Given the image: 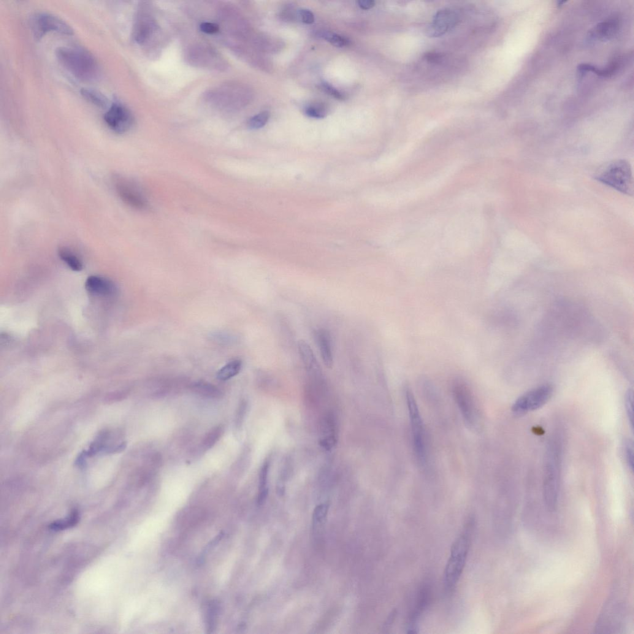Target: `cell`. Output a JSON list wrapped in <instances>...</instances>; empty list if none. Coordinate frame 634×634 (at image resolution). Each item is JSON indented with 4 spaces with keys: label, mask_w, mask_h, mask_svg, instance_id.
Instances as JSON below:
<instances>
[{
    "label": "cell",
    "mask_w": 634,
    "mask_h": 634,
    "mask_svg": "<svg viewBox=\"0 0 634 634\" xmlns=\"http://www.w3.org/2000/svg\"><path fill=\"white\" fill-rule=\"evenodd\" d=\"M562 454V438L559 434H555L549 439L544 459L543 498L550 512L555 511L557 506Z\"/></svg>",
    "instance_id": "cell-1"
},
{
    "label": "cell",
    "mask_w": 634,
    "mask_h": 634,
    "mask_svg": "<svg viewBox=\"0 0 634 634\" xmlns=\"http://www.w3.org/2000/svg\"><path fill=\"white\" fill-rule=\"evenodd\" d=\"M55 53L62 66L77 79L91 82L98 78V63L88 50L79 47H60L56 48Z\"/></svg>",
    "instance_id": "cell-2"
},
{
    "label": "cell",
    "mask_w": 634,
    "mask_h": 634,
    "mask_svg": "<svg viewBox=\"0 0 634 634\" xmlns=\"http://www.w3.org/2000/svg\"><path fill=\"white\" fill-rule=\"evenodd\" d=\"M473 525V521H469L452 545L451 555L444 572V585L447 592H451L455 589L464 570L470 549Z\"/></svg>",
    "instance_id": "cell-3"
},
{
    "label": "cell",
    "mask_w": 634,
    "mask_h": 634,
    "mask_svg": "<svg viewBox=\"0 0 634 634\" xmlns=\"http://www.w3.org/2000/svg\"><path fill=\"white\" fill-rule=\"evenodd\" d=\"M595 179L621 193L632 196L633 179L629 162L624 159L615 160L601 168L596 173Z\"/></svg>",
    "instance_id": "cell-4"
},
{
    "label": "cell",
    "mask_w": 634,
    "mask_h": 634,
    "mask_svg": "<svg viewBox=\"0 0 634 634\" xmlns=\"http://www.w3.org/2000/svg\"><path fill=\"white\" fill-rule=\"evenodd\" d=\"M626 607L621 598L616 594L607 601L596 624L595 632L620 633L626 619Z\"/></svg>",
    "instance_id": "cell-5"
},
{
    "label": "cell",
    "mask_w": 634,
    "mask_h": 634,
    "mask_svg": "<svg viewBox=\"0 0 634 634\" xmlns=\"http://www.w3.org/2000/svg\"><path fill=\"white\" fill-rule=\"evenodd\" d=\"M31 28L37 40L41 39L50 32L72 36L74 32L72 27L66 22L55 15L47 13H38L32 16Z\"/></svg>",
    "instance_id": "cell-6"
},
{
    "label": "cell",
    "mask_w": 634,
    "mask_h": 634,
    "mask_svg": "<svg viewBox=\"0 0 634 634\" xmlns=\"http://www.w3.org/2000/svg\"><path fill=\"white\" fill-rule=\"evenodd\" d=\"M406 402L410 415L412 435L414 451L420 460H423L425 456V432L423 422L420 414L415 398L410 390L406 392Z\"/></svg>",
    "instance_id": "cell-7"
},
{
    "label": "cell",
    "mask_w": 634,
    "mask_h": 634,
    "mask_svg": "<svg viewBox=\"0 0 634 634\" xmlns=\"http://www.w3.org/2000/svg\"><path fill=\"white\" fill-rule=\"evenodd\" d=\"M553 394L551 385H543L522 395L512 406L514 413L522 414L538 410L545 405Z\"/></svg>",
    "instance_id": "cell-8"
},
{
    "label": "cell",
    "mask_w": 634,
    "mask_h": 634,
    "mask_svg": "<svg viewBox=\"0 0 634 634\" xmlns=\"http://www.w3.org/2000/svg\"><path fill=\"white\" fill-rule=\"evenodd\" d=\"M104 119L108 128L118 134H123L132 129L134 118L126 107L119 102L113 103L105 113Z\"/></svg>",
    "instance_id": "cell-9"
},
{
    "label": "cell",
    "mask_w": 634,
    "mask_h": 634,
    "mask_svg": "<svg viewBox=\"0 0 634 634\" xmlns=\"http://www.w3.org/2000/svg\"><path fill=\"white\" fill-rule=\"evenodd\" d=\"M113 182L116 193L121 201L135 209L146 208L147 203L145 198L128 180L120 176H115Z\"/></svg>",
    "instance_id": "cell-10"
},
{
    "label": "cell",
    "mask_w": 634,
    "mask_h": 634,
    "mask_svg": "<svg viewBox=\"0 0 634 634\" xmlns=\"http://www.w3.org/2000/svg\"><path fill=\"white\" fill-rule=\"evenodd\" d=\"M459 21V16L455 11L450 9L440 10L435 15L432 23L427 30L430 37L442 36L454 28Z\"/></svg>",
    "instance_id": "cell-11"
},
{
    "label": "cell",
    "mask_w": 634,
    "mask_h": 634,
    "mask_svg": "<svg viewBox=\"0 0 634 634\" xmlns=\"http://www.w3.org/2000/svg\"><path fill=\"white\" fill-rule=\"evenodd\" d=\"M454 396L458 406L461 411L463 418L469 424L474 421V408L472 398L467 388L462 384H458L454 387Z\"/></svg>",
    "instance_id": "cell-12"
},
{
    "label": "cell",
    "mask_w": 634,
    "mask_h": 634,
    "mask_svg": "<svg viewBox=\"0 0 634 634\" xmlns=\"http://www.w3.org/2000/svg\"><path fill=\"white\" fill-rule=\"evenodd\" d=\"M85 288L89 293L97 296H110L116 291L112 281L98 276H89L86 281Z\"/></svg>",
    "instance_id": "cell-13"
},
{
    "label": "cell",
    "mask_w": 634,
    "mask_h": 634,
    "mask_svg": "<svg viewBox=\"0 0 634 634\" xmlns=\"http://www.w3.org/2000/svg\"><path fill=\"white\" fill-rule=\"evenodd\" d=\"M430 599V592L427 588H424L420 592L416 605L412 611L407 624L408 633L418 632V622L424 609L426 608Z\"/></svg>",
    "instance_id": "cell-14"
},
{
    "label": "cell",
    "mask_w": 634,
    "mask_h": 634,
    "mask_svg": "<svg viewBox=\"0 0 634 634\" xmlns=\"http://www.w3.org/2000/svg\"><path fill=\"white\" fill-rule=\"evenodd\" d=\"M315 337L324 364L327 367L332 368L333 365V353L331 336L327 330L319 329L315 332Z\"/></svg>",
    "instance_id": "cell-15"
},
{
    "label": "cell",
    "mask_w": 634,
    "mask_h": 634,
    "mask_svg": "<svg viewBox=\"0 0 634 634\" xmlns=\"http://www.w3.org/2000/svg\"><path fill=\"white\" fill-rule=\"evenodd\" d=\"M298 348L300 357L307 369L311 372L318 370V362L310 345L305 341L301 340L299 341Z\"/></svg>",
    "instance_id": "cell-16"
},
{
    "label": "cell",
    "mask_w": 634,
    "mask_h": 634,
    "mask_svg": "<svg viewBox=\"0 0 634 634\" xmlns=\"http://www.w3.org/2000/svg\"><path fill=\"white\" fill-rule=\"evenodd\" d=\"M59 258L67 266L75 272H81L83 268L81 260L70 248L61 247L58 250Z\"/></svg>",
    "instance_id": "cell-17"
},
{
    "label": "cell",
    "mask_w": 634,
    "mask_h": 634,
    "mask_svg": "<svg viewBox=\"0 0 634 634\" xmlns=\"http://www.w3.org/2000/svg\"><path fill=\"white\" fill-rule=\"evenodd\" d=\"M81 94L86 101L100 108H106L109 102L105 95L101 92L91 88L81 89Z\"/></svg>",
    "instance_id": "cell-18"
},
{
    "label": "cell",
    "mask_w": 634,
    "mask_h": 634,
    "mask_svg": "<svg viewBox=\"0 0 634 634\" xmlns=\"http://www.w3.org/2000/svg\"><path fill=\"white\" fill-rule=\"evenodd\" d=\"M194 392L200 396L209 398H221L222 394L220 390L212 384L208 382L200 381L195 383L192 387Z\"/></svg>",
    "instance_id": "cell-19"
},
{
    "label": "cell",
    "mask_w": 634,
    "mask_h": 634,
    "mask_svg": "<svg viewBox=\"0 0 634 634\" xmlns=\"http://www.w3.org/2000/svg\"><path fill=\"white\" fill-rule=\"evenodd\" d=\"M242 366V363L240 360H232L218 371L217 378L222 381L229 380L240 372Z\"/></svg>",
    "instance_id": "cell-20"
},
{
    "label": "cell",
    "mask_w": 634,
    "mask_h": 634,
    "mask_svg": "<svg viewBox=\"0 0 634 634\" xmlns=\"http://www.w3.org/2000/svg\"><path fill=\"white\" fill-rule=\"evenodd\" d=\"M224 427L223 425H219L218 426L213 428L207 434L205 435L203 440V446L206 450L212 448V447L218 442L222 436L224 434Z\"/></svg>",
    "instance_id": "cell-21"
},
{
    "label": "cell",
    "mask_w": 634,
    "mask_h": 634,
    "mask_svg": "<svg viewBox=\"0 0 634 634\" xmlns=\"http://www.w3.org/2000/svg\"><path fill=\"white\" fill-rule=\"evenodd\" d=\"M79 520V514L74 510L70 516L64 520H58L50 525L51 529L53 530H63L70 527H74Z\"/></svg>",
    "instance_id": "cell-22"
},
{
    "label": "cell",
    "mask_w": 634,
    "mask_h": 634,
    "mask_svg": "<svg viewBox=\"0 0 634 634\" xmlns=\"http://www.w3.org/2000/svg\"><path fill=\"white\" fill-rule=\"evenodd\" d=\"M617 31L616 22L608 21L599 24L595 29V34L599 38H610L616 34Z\"/></svg>",
    "instance_id": "cell-23"
},
{
    "label": "cell",
    "mask_w": 634,
    "mask_h": 634,
    "mask_svg": "<svg viewBox=\"0 0 634 634\" xmlns=\"http://www.w3.org/2000/svg\"><path fill=\"white\" fill-rule=\"evenodd\" d=\"M329 505L327 503H321L316 506L315 510L313 513V528L322 526L324 524L325 520L327 519L328 512H329Z\"/></svg>",
    "instance_id": "cell-24"
},
{
    "label": "cell",
    "mask_w": 634,
    "mask_h": 634,
    "mask_svg": "<svg viewBox=\"0 0 634 634\" xmlns=\"http://www.w3.org/2000/svg\"><path fill=\"white\" fill-rule=\"evenodd\" d=\"M320 36L337 47H346L350 43L348 38L331 32H322Z\"/></svg>",
    "instance_id": "cell-25"
},
{
    "label": "cell",
    "mask_w": 634,
    "mask_h": 634,
    "mask_svg": "<svg viewBox=\"0 0 634 634\" xmlns=\"http://www.w3.org/2000/svg\"><path fill=\"white\" fill-rule=\"evenodd\" d=\"M305 114L314 118H323L327 115V108L322 103H314L305 109Z\"/></svg>",
    "instance_id": "cell-26"
},
{
    "label": "cell",
    "mask_w": 634,
    "mask_h": 634,
    "mask_svg": "<svg viewBox=\"0 0 634 634\" xmlns=\"http://www.w3.org/2000/svg\"><path fill=\"white\" fill-rule=\"evenodd\" d=\"M270 118V113L264 111L251 117L249 120L248 126L251 129H259L264 127Z\"/></svg>",
    "instance_id": "cell-27"
},
{
    "label": "cell",
    "mask_w": 634,
    "mask_h": 634,
    "mask_svg": "<svg viewBox=\"0 0 634 634\" xmlns=\"http://www.w3.org/2000/svg\"><path fill=\"white\" fill-rule=\"evenodd\" d=\"M218 606L216 602L211 603L209 606L208 613V630L212 633L215 630L217 615H218Z\"/></svg>",
    "instance_id": "cell-28"
},
{
    "label": "cell",
    "mask_w": 634,
    "mask_h": 634,
    "mask_svg": "<svg viewBox=\"0 0 634 634\" xmlns=\"http://www.w3.org/2000/svg\"><path fill=\"white\" fill-rule=\"evenodd\" d=\"M625 410H626L627 412L628 422H629L631 428L633 429V392L632 390H628L626 395H625Z\"/></svg>",
    "instance_id": "cell-29"
},
{
    "label": "cell",
    "mask_w": 634,
    "mask_h": 634,
    "mask_svg": "<svg viewBox=\"0 0 634 634\" xmlns=\"http://www.w3.org/2000/svg\"><path fill=\"white\" fill-rule=\"evenodd\" d=\"M270 464L268 462H265L260 468L259 473V491L268 488V477L269 472Z\"/></svg>",
    "instance_id": "cell-30"
},
{
    "label": "cell",
    "mask_w": 634,
    "mask_h": 634,
    "mask_svg": "<svg viewBox=\"0 0 634 634\" xmlns=\"http://www.w3.org/2000/svg\"><path fill=\"white\" fill-rule=\"evenodd\" d=\"M624 454L625 460L631 470L633 469V445L632 441L628 440L625 443Z\"/></svg>",
    "instance_id": "cell-31"
},
{
    "label": "cell",
    "mask_w": 634,
    "mask_h": 634,
    "mask_svg": "<svg viewBox=\"0 0 634 634\" xmlns=\"http://www.w3.org/2000/svg\"><path fill=\"white\" fill-rule=\"evenodd\" d=\"M322 86L325 93L329 94L330 96L334 97V98L338 100L345 99V96H344L342 93H341L337 88H334V87L329 85V84L325 83L322 84Z\"/></svg>",
    "instance_id": "cell-32"
},
{
    "label": "cell",
    "mask_w": 634,
    "mask_h": 634,
    "mask_svg": "<svg viewBox=\"0 0 634 634\" xmlns=\"http://www.w3.org/2000/svg\"><path fill=\"white\" fill-rule=\"evenodd\" d=\"M245 410H246L245 403V402L241 403L239 406V407H238V408L237 414H236V417H235V425L237 429H240L241 426H242L243 419H244Z\"/></svg>",
    "instance_id": "cell-33"
},
{
    "label": "cell",
    "mask_w": 634,
    "mask_h": 634,
    "mask_svg": "<svg viewBox=\"0 0 634 634\" xmlns=\"http://www.w3.org/2000/svg\"><path fill=\"white\" fill-rule=\"evenodd\" d=\"M298 16H299L300 20L305 24H312L314 20H315L313 13L308 10H299L298 11Z\"/></svg>",
    "instance_id": "cell-34"
},
{
    "label": "cell",
    "mask_w": 634,
    "mask_h": 634,
    "mask_svg": "<svg viewBox=\"0 0 634 634\" xmlns=\"http://www.w3.org/2000/svg\"><path fill=\"white\" fill-rule=\"evenodd\" d=\"M445 55L440 53L430 52L425 54L424 58L425 60L429 62L430 64H440L442 63Z\"/></svg>",
    "instance_id": "cell-35"
},
{
    "label": "cell",
    "mask_w": 634,
    "mask_h": 634,
    "mask_svg": "<svg viewBox=\"0 0 634 634\" xmlns=\"http://www.w3.org/2000/svg\"><path fill=\"white\" fill-rule=\"evenodd\" d=\"M200 30L205 34H213L219 31V27L214 23H203L200 24Z\"/></svg>",
    "instance_id": "cell-36"
},
{
    "label": "cell",
    "mask_w": 634,
    "mask_h": 634,
    "mask_svg": "<svg viewBox=\"0 0 634 634\" xmlns=\"http://www.w3.org/2000/svg\"><path fill=\"white\" fill-rule=\"evenodd\" d=\"M336 442H337L336 438L334 437H332V436H330V437L325 438L324 439L322 440L321 442H320V444H321L322 447H323V448L327 450V451H330V450H331L333 448V447H334Z\"/></svg>",
    "instance_id": "cell-37"
},
{
    "label": "cell",
    "mask_w": 634,
    "mask_h": 634,
    "mask_svg": "<svg viewBox=\"0 0 634 634\" xmlns=\"http://www.w3.org/2000/svg\"><path fill=\"white\" fill-rule=\"evenodd\" d=\"M397 616V612L396 609H395V610L393 611L392 613L390 614L388 618H387L386 621L385 622L383 626V630H388L390 627H391L393 624H394L395 619H396Z\"/></svg>",
    "instance_id": "cell-38"
},
{
    "label": "cell",
    "mask_w": 634,
    "mask_h": 634,
    "mask_svg": "<svg viewBox=\"0 0 634 634\" xmlns=\"http://www.w3.org/2000/svg\"><path fill=\"white\" fill-rule=\"evenodd\" d=\"M268 492H269V490H268V489L260 490V491H259L258 498H257V503H258L259 505H264L265 502H266L268 495Z\"/></svg>",
    "instance_id": "cell-39"
},
{
    "label": "cell",
    "mask_w": 634,
    "mask_h": 634,
    "mask_svg": "<svg viewBox=\"0 0 634 634\" xmlns=\"http://www.w3.org/2000/svg\"><path fill=\"white\" fill-rule=\"evenodd\" d=\"M359 6L363 10H370L375 6V3L373 0H360Z\"/></svg>",
    "instance_id": "cell-40"
},
{
    "label": "cell",
    "mask_w": 634,
    "mask_h": 634,
    "mask_svg": "<svg viewBox=\"0 0 634 634\" xmlns=\"http://www.w3.org/2000/svg\"><path fill=\"white\" fill-rule=\"evenodd\" d=\"M276 492H277V494L280 495V496H283L284 493H285V486H284V484L282 479L279 480L277 484H276Z\"/></svg>",
    "instance_id": "cell-41"
}]
</instances>
